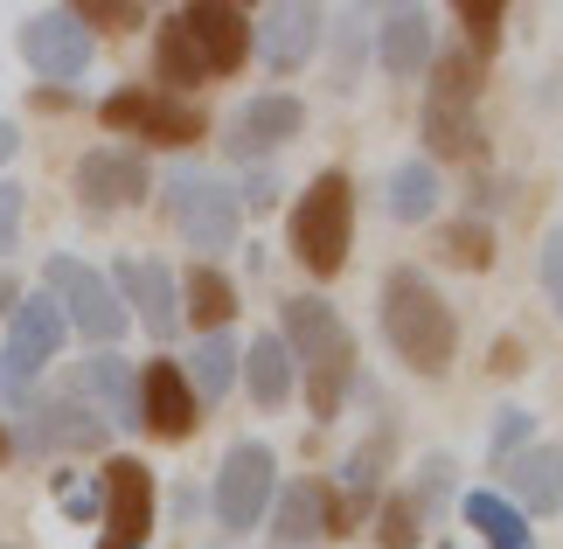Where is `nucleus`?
Returning a JSON list of instances; mask_svg holds the SVG:
<instances>
[{
	"mask_svg": "<svg viewBox=\"0 0 563 549\" xmlns=\"http://www.w3.org/2000/svg\"><path fill=\"white\" fill-rule=\"evenodd\" d=\"M278 320H286V355H292V376H307V410L328 425V417H341V404H349L355 389V334L341 327V314L328 299L299 293L278 306Z\"/></svg>",
	"mask_w": 563,
	"mask_h": 549,
	"instance_id": "nucleus-1",
	"label": "nucleus"
},
{
	"mask_svg": "<svg viewBox=\"0 0 563 549\" xmlns=\"http://www.w3.org/2000/svg\"><path fill=\"white\" fill-rule=\"evenodd\" d=\"M383 334L397 348V362L418 369L424 383H439L452 369V355H460V320H452L445 293L418 265H397L383 278Z\"/></svg>",
	"mask_w": 563,
	"mask_h": 549,
	"instance_id": "nucleus-2",
	"label": "nucleus"
},
{
	"mask_svg": "<svg viewBox=\"0 0 563 549\" xmlns=\"http://www.w3.org/2000/svg\"><path fill=\"white\" fill-rule=\"evenodd\" d=\"M349 237H355V182L341 167H328V174H313L307 195L292 202L286 244H292L307 278H334L349 265Z\"/></svg>",
	"mask_w": 563,
	"mask_h": 549,
	"instance_id": "nucleus-3",
	"label": "nucleus"
},
{
	"mask_svg": "<svg viewBox=\"0 0 563 549\" xmlns=\"http://www.w3.org/2000/svg\"><path fill=\"white\" fill-rule=\"evenodd\" d=\"M424 146L439 161L481 153V63L466 50H439L424 70Z\"/></svg>",
	"mask_w": 563,
	"mask_h": 549,
	"instance_id": "nucleus-4",
	"label": "nucleus"
},
{
	"mask_svg": "<svg viewBox=\"0 0 563 549\" xmlns=\"http://www.w3.org/2000/svg\"><path fill=\"white\" fill-rule=\"evenodd\" d=\"M42 293L56 299V314H63L70 334L98 341V348H112L125 327H133L125 306H119V293H112V278H104L98 265H84V257H49V265H42Z\"/></svg>",
	"mask_w": 563,
	"mask_h": 549,
	"instance_id": "nucleus-5",
	"label": "nucleus"
},
{
	"mask_svg": "<svg viewBox=\"0 0 563 549\" xmlns=\"http://www.w3.org/2000/svg\"><path fill=\"white\" fill-rule=\"evenodd\" d=\"M167 216H175V230H181V244L188 251H236V230H244V209H236V188L230 182H216V174L202 167H181L175 182H167Z\"/></svg>",
	"mask_w": 563,
	"mask_h": 549,
	"instance_id": "nucleus-6",
	"label": "nucleus"
},
{
	"mask_svg": "<svg viewBox=\"0 0 563 549\" xmlns=\"http://www.w3.org/2000/svg\"><path fill=\"white\" fill-rule=\"evenodd\" d=\"M63 341H70V327H63L56 299L49 293H21L14 314H8V348H0V397L21 404V383H35L42 369L63 355Z\"/></svg>",
	"mask_w": 563,
	"mask_h": 549,
	"instance_id": "nucleus-7",
	"label": "nucleus"
},
{
	"mask_svg": "<svg viewBox=\"0 0 563 549\" xmlns=\"http://www.w3.org/2000/svg\"><path fill=\"white\" fill-rule=\"evenodd\" d=\"M98 119L112 125V133L140 140V146H195L202 140V105L195 98H167L161 84L154 91H140V84H125L98 105Z\"/></svg>",
	"mask_w": 563,
	"mask_h": 549,
	"instance_id": "nucleus-8",
	"label": "nucleus"
},
{
	"mask_svg": "<svg viewBox=\"0 0 563 549\" xmlns=\"http://www.w3.org/2000/svg\"><path fill=\"white\" fill-rule=\"evenodd\" d=\"M272 494H278V459L265 438H236L223 452V473H216V515H223L230 536L257 529L272 515Z\"/></svg>",
	"mask_w": 563,
	"mask_h": 549,
	"instance_id": "nucleus-9",
	"label": "nucleus"
},
{
	"mask_svg": "<svg viewBox=\"0 0 563 549\" xmlns=\"http://www.w3.org/2000/svg\"><path fill=\"white\" fill-rule=\"evenodd\" d=\"M112 293L125 306V320H140L154 341H175L181 334V285L161 257H119L112 272Z\"/></svg>",
	"mask_w": 563,
	"mask_h": 549,
	"instance_id": "nucleus-10",
	"label": "nucleus"
},
{
	"mask_svg": "<svg viewBox=\"0 0 563 549\" xmlns=\"http://www.w3.org/2000/svg\"><path fill=\"white\" fill-rule=\"evenodd\" d=\"M307 125V105L286 98V91H257L251 105H236L230 125H223V153L230 161H272L286 140H299Z\"/></svg>",
	"mask_w": 563,
	"mask_h": 549,
	"instance_id": "nucleus-11",
	"label": "nucleus"
},
{
	"mask_svg": "<svg viewBox=\"0 0 563 549\" xmlns=\"http://www.w3.org/2000/svg\"><path fill=\"white\" fill-rule=\"evenodd\" d=\"M21 56H29V70L35 77H49V84H77L84 70H91V35L77 29V14L70 8H42L21 21Z\"/></svg>",
	"mask_w": 563,
	"mask_h": 549,
	"instance_id": "nucleus-12",
	"label": "nucleus"
},
{
	"mask_svg": "<svg viewBox=\"0 0 563 549\" xmlns=\"http://www.w3.org/2000/svg\"><path fill=\"white\" fill-rule=\"evenodd\" d=\"M104 417H91L70 389L63 397H29L21 404V452H98L104 446Z\"/></svg>",
	"mask_w": 563,
	"mask_h": 549,
	"instance_id": "nucleus-13",
	"label": "nucleus"
},
{
	"mask_svg": "<svg viewBox=\"0 0 563 549\" xmlns=\"http://www.w3.org/2000/svg\"><path fill=\"white\" fill-rule=\"evenodd\" d=\"M70 182H77V202L91 209V216H112V209H125V202H140L154 174H146V153H140V146H91V153L77 161Z\"/></svg>",
	"mask_w": 563,
	"mask_h": 549,
	"instance_id": "nucleus-14",
	"label": "nucleus"
},
{
	"mask_svg": "<svg viewBox=\"0 0 563 549\" xmlns=\"http://www.w3.org/2000/svg\"><path fill=\"white\" fill-rule=\"evenodd\" d=\"M181 35L195 42V56H202V77H236L251 56V14L244 8H223V0H195V8L175 14Z\"/></svg>",
	"mask_w": 563,
	"mask_h": 549,
	"instance_id": "nucleus-15",
	"label": "nucleus"
},
{
	"mask_svg": "<svg viewBox=\"0 0 563 549\" xmlns=\"http://www.w3.org/2000/svg\"><path fill=\"white\" fill-rule=\"evenodd\" d=\"M70 397L104 417V431H140V376H133V362L125 355H91V362H77V376H70Z\"/></svg>",
	"mask_w": 563,
	"mask_h": 549,
	"instance_id": "nucleus-16",
	"label": "nucleus"
},
{
	"mask_svg": "<svg viewBox=\"0 0 563 549\" xmlns=\"http://www.w3.org/2000/svg\"><path fill=\"white\" fill-rule=\"evenodd\" d=\"M98 480H104V542L98 549H140L146 529H154V473L140 459H112Z\"/></svg>",
	"mask_w": 563,
	"mask_h": 549,
	"instance_id": "nucleus-17",
	"label": "nucleus"
},
{
	"mask_svg": "<svg viewBox=\"0 0 563 549\" xmlns=\"http://www.w3.org/2000/svg\"><path fill=\"white\" fill-rule=\"evenodd\" d=\"M334 536V487L328 480H292L286 494H272V542L278 549H313Z\"/></svg>",
	"mask_w": 563,
	"mask_h": 549,
	"instance_id": "nucleus-18",
	"label": "nucleus"
},
{
	"mask_svg": "<svg viewBox=\"0 0 563 549\" xmlns=\"http://www.w3.org/2000/svg\"><path fill=\"white\" fill-rule=\"evenodd\" d=\"M251 50L272 63V70H299L320 50V8H299V0H278L251 21Z\"/></svg>",
	"mask_w": 563,
	"mask_h": 549,
	"instance_id": "nucleus-19",
	"label": "nucleus"
},
{
	"mask_svg": "<svg viewBox=\"0 0 563 549\" xmlns=\"http://www.w3.org/2000/svg\"><path fill=\"white\" fill-rule=\"evenodd\" d=\"M195 410H202V404L188 397L181 362H146V376H140V425L154 438H188L195 425H202Z\"/></svg>",
	"mask_w": 563,
	"mask_h": 549,
	"instance_id": "nucleus-20",
	"label": "nucleus"
},
{
	"mask_svg": "<svg viewBox=\"0 0 563 549\" xmlns=\"http://www.w3.org/2000/svg\"><path fill=\"white\" fill-rule=\"evenodd\" d=\"M508 508L522 521L563 508V446H522L508 459Z\"/></svg>",
	"mask_w": 563,
	"mask_h": 549,
	"instance_id": "nucleus-21",
	"label": "nucleus"
},
{
	"mask_svg": "<svg viewBox=\"0 0 563 549\" xmlns=\"http://www.w3.org/2000/svg\"><path fill=\"white\" fill-rule=\"evenodd\" d=\"M376 56H383V70L389 77H418V70H431V14L424 8H397L383 21V42H376Z\"/></svg>",
	"mask_w": 563,
	"mask_h": 549,
	"instance_id": "nucleus-22",
	"label": "nucleus"
},
{
	"mask_svg": "<svg viewBox=\"0 0 563 549\" xmlns=\"http://www.w3.org/2000/svg\"><path fill=\"white\" fill-rule=\"evenodd\" d=\"M230 314H236V285L216 265H188V278H181V320H195L202 334H223Z\"/></svg>",
	"mask_w": 563,
	"mask_h": 549,
	"instance_id": "nucleus-23",
	"label": "nucleus"
},
{
	"mask_svg": "<svg viewBox=\"0 0 563 549\" xmlns=\"http://www.w3.org/2000/svg\"><path fill=\"white\" fill-rule=\"evenodd\" d=\"M236 369H244L251 397L265 404V410H278V404L292 397V355H286V341H278V334H257L251 355H236Z\"/></svg>",
	"mask_w": 563,
	"mask_h": 549,
	"instance_id": "nucleus-24",
	"label": "nucleus"
},
{
	"mask_svg": "<svg viewBox=\"0 0 563 549\" xmlns=\"http://www.w3.org/2000/svg\"><path fill=\"white\" fill-rule=\"evenodd\" d=\"M236 348L230 334H202L195 341V369H181V383H188V397L195 404H216V397H230V383H236Z\"/></svg>",
	"mask_w": 563,
	"mask_h": 549,
	"instance_id": "nucleus-25",
	"label": "nucleus"
},
{
	"mask_svg": "<svg viewBox=\"0 0 563 549\" xmlns=\"http://www.w3.org/2000/svg\"><path fill=\"white\" fill-rule=\"evenodd\" d=\"M439 167L431 161H404L397 174H389V216H397V223H431V216H439Z\"/></svg>",
	"mask_w": 563,
	"mask_h": 549,
	"instance_id": "nucleus-26",
	"label": "nucleus"
},
{
	"mask_svg": "<svg viewBox=\"0 0 563 549\" xmlns=\"http://www.w3.org/2000/svg\"><path fill=\"white\" fill-rule=\"evenodd\" d=\"M439 257L452 272H487L494 265V223L487 216H452V223H439Z\"/></svg>",
	"mask_w": 563,
	"mask_h": 549,
	"instance_id": "nucleus-27",
	"label": "nucleus"
},
{
	"mask_svg": "<svg viewBox=\"0 0 563 549\" xmlns=\"http://www.w3.org/2000/svg\"><path fill=\"white\" fill-rule=\"evenodd\" d=\"M460 515L473 521V529H481V542H487V549H522V542H536V536H529V521L515 515L501 494H481V487H473V494L460 501Z\"/></svg>",
	"mask_w": 563,
	"mask_h": 549,
	"instance_id": "nucleus-28",
	"label": "nucleus"
},
{
	"mask_svg": "<svg viewBox=\"0 0 563 549\" xmlns=\"http://www.w3.org/2000/svg\"><path fill=\"white\" fill-rule=\"evenodd\" d=\"M154 70H161L167 98H188L195 84H202V56H195V42L181 35V21H167V29L154 35Z\"/></svg>",
	"mask_w": 563,
	"mask_h": 549,
	"instance_id": "nucleus-29",
	"label": "nucleus"
},
{
	"mask_svg": "<svg viewBox=\"0 0 563 549\" xmlns=\"http://www.w3.org/2000/svg\"><path fill=\"white\" fill-rule=\"evenodd\" d=\"M501 21H508L501 0H460V29H466V56L473 63H487L501 50Z\"/></svg>",
	"mask_w": 563,
	"mask_h": 549,
	"instance_id": "nucleus-30",
	"label": "nucleus"
},
{
	"mask_svg": "<svg viewBox=\"0 0 563 549\" xmlns=\"http://www.w3.org/2000/svg\"><path fill=\"white\" fill-rule=\"evenodd\" d=\"M418 536H424L418 501H410V494H389L383 515H376V549H418Z\"/></svg>",
	"mask_w": 563,
	"mask_h": 549,
	"instance_id": "nucleus-31",
	"label": "nucleus"
},
{
	"mask_svg": "<svg viewBox=\"0 0 563 549\" xmlns=\"http://www.w3.org/2000/svg\"><path fill=\"white\" fill-rule=\"evenodd\" d=\"M77 29H146V8H133V0H77Z\"/></svg>",
	"mask_w": 563,
	"mask_h": 549,
	"instance_id": "nucleus-32",
	"label": "nucleus"
},
{
	"mask_svg": "<svg viewBox=\"0 0 563 549\" xmlns=\"http://www.w3.org/2000/svg\"><path fill=\"white\" fill-rule=\"evenodd\" d=\"M56 501L70 521H91L104 515V480H77V473H56Z\"/></svg>",
	"mask_w": 563,
	"mask_h": 549,
	"instance_id": "nucleus-33",
	"label": "nucleus"
},
{
	"mask_svg": "<svg viewBox=\"0 0 563 549\" xmlns=\"http://www.w3.org/2000/svg\"><path fill=\"white\" fill-rule=\"evenodd\" d=\"M536 278H543V299L556 306V320H563V230L543 237V257H536Z\"/></svg>",
	"mask_w": 563,
	"mask_h": 549,
	"instance_id": "nucleus-34",
	"label": "nucleus"
},
{
	"mask_svg": "<svg viewBox=\"0 0 563 549\" xmlns=\"http://www.w3.org/2000/svg\"><path fill=\"white\" fill-rule=\"evenodd\" d=\"M522 446H529V410H501V425H494V459L508 466Z\"/></svg>",
	"mask_w": 563,
	"mask_h": 549,
	"instance_id": "nucleus-35",
	"label": "nucleus"
},
{
	"mask_svg": "<svg viewBox=\"0 0 563 549\" xmlns=\"http://www.w3.org/2000/svg\"><path fill=\"white\" fill-rule=\"evenodd\" d=\"M21 195H29V188L0 182V257H8V251H14V237H21Z\"/></svg>",
	"mask_w": 563,
	"mask_h": 549,
	"instance_id": "nucleus-36",
	"label": "nucleus"
},
{
	"mask_svg": "<svg viewBox=\"0 0 563 549\" xmlns=\"http://www.w3.org/2000/svg\"><path fill=\"white\" fill-rule=\"evenodd\" d=\"M445 487H452V459H424V494H410V501H418V515L439 508Z\"/></svg>",
	"mask_w": 563,
	"mask_h": 549,
	"instance_id": "nucleus-37",
	"label": "nucleus"
},
{
	"mask_svg": "<svg viewBox=\"0 0 563 549\" xmlns=\"http://www.w3.org/2000/svg\"><path fill=\"white\" fill-rule=\"evenodd\" d=\"M244 202H251V209H272V202H278V174H272V167H257L251 182L236 188V209H244Z\"/></svg>",
	"mask_w": 563,
	"mask_h": 549,
	"instance_id": "nucleus-38",
	"label": "nucleus"
},
{
	"mask_svg": "<svg viewBox=\"0 0 563 549\" xmlns=\"http://www.w3.org/2000/svg\"><path fill=\"white\" fill-rule=\"evenodd\" d=\"M515 369H522V341H494V376H515Z\"/></svg>",
	"mask_w": 563,
	"mask_h": 549,
	"instance_id": "nucleus-39",
	"label": "nucleus"
},
{
	"mask_svg": "<svg viewBox=\"0 0 563 549\" xmlns=\"http://www.w3.org/2000/svg\"><path fill=\"white\" fill-rule=\"evenodd\" d=\"M14 153H21V125H14V119H0V167H8Z\"/></svg>",
	"mask_w": 563,
	"mask_h": 549,
	"instance_id": "nucleus-40",
	"label": "nucleus"
},
{
	"mask_svg": "<svg viewBox=\"0 0 563 549\" xmlns=\"http://www.w3.org/2000/svg\"><path fill=\"white\" fill-rule=\"evenodd\" d=\"M0 306H8V314H14V285H8V278H0Z\"/></svg>",
	"mask_w": 563,
	"mask_h": 549,
	"instance_id": "nucleus-41",
	"label": "nucleus"
},
{
	"mask_svg": "<svg viewBox=\"0 0 563 549\" xmlns=\"http://www.w3.org/2000/svg\"><path fill=\"white\" fill-rule=\"evenodd\" d=\"M8 452H14V438H8V431H0V459H8Z\"/></svg>",
	"mask_w": 563,
	"mask_h": 549,
	"instance_id": "nucleus-42",
	"label": "nucleus"
}]
</instances>
